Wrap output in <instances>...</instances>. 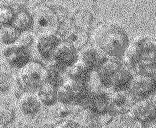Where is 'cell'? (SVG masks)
I'll return each instance as SVG.
<instances>
[{
	"instance_id": "603a6c76",
	"label": "cell",
	"mask_w": 156,
	"mask_h": 128,
	"mask_svg": "<svg viewBox=\"0 0 156 128\" xmlns=\"http://www.w3.org/2000/svg\"><path fill=\"white\" fill-rule=\"evenodd\" d=\"M16 13V9L11 6L0 5V28L12 26Z\"/></svg>"
},
{
	"instance_id": "3957f363",
	"label": "cell",
	"mask_w": 156,
	"mask_h": 128,
	"mask_svg": "<svg viewBox=\"0 0 156 128\" xmlns=\"http://www.w3.org/2000/svg\"><path fill=\"white\" fill-rule=\"evenodd\" d=\"M134 74L121 57L108 58L94 75L98 86L111 91H126Z\"/></svg>"
},
{
	"instance_id": "484cf974",
	"label": "cell",
	"mask_w": 156,
	"mask_h": 128,
	"mask_svg": "<svg viewBox=\"0 0 156 128\" xmlns=\"http://www.w3.org/2000/svg\"><path fill=\"white\" fill-rule=\"evenodd\" d=\"M155 73H156V69L155 70Z\"/></svg>"
},
{
	"instance_id": "44dd1931",
	"label": "cell",
	"mask_w": 156,
	"mask_h": 128,
	"mask_svg": "<svg viewBox=\"0 0 156 128\" xmlns=\"http://www.w3.org/2000/svg\"><path fill=\"white\" fill-rule=\"evenodd\" d=\"M20 33L13 27L0 28V46H8L18 42Z\"/></svg>"
},
{
	"instance_id": "5b68a950",
	"label": "cell",
	"mask_w": 156,
	"mask_h": 128,
	"mask_svg": "<svg viewBox=\"0 0 156 128\" xmlns=\"http://www.w3.org/2000/svg\"><path fill=\"white\" fill-rule=\"evenodd\" d=\"M92 88L90 84L80 83L67 78L58 88V103L71 107H83Z\"/></svg>"
},
{
	"instance_id": "9c48e42d",
	"label": "cell",
	"mask_w": 156,
	"mask_h": 128,
	"mask_svg": "<svg viewBox=\"0 0 156 128\" xmlns=\"http://www.w3.org/2000/svg\"><path fill=\"white\" fill-rule=\"evenodd\" d=\"M83 109L101 117L108 115L111 111V91L98 86L92 88Z\"/></svg>"
},
{
	"instance_id": "277c9868",
	"label": "cell",
	"mask_w": 156,
	"mask_h": 128,
	"mask_svg": "<svg viewBox=\"0 0 156 128\" xmlns=\"http://www.w3.org/2000/svg\"><path fill=\"white\" fill-rule=\"evenodd\" d=\"M33 51L20 42L0 48V61L8 70L18 71L32 61Z\"/></svg>"
},
{
	"instance_id": "5bb4252c",
	"label": "cell",
	"mask_w": 156,
	"mask_h": 128,
	"mask_svg": "<svg viewBox=\"0 0 156 128\" xmlns=\"http://www.w3.org/2000/svg\"><path fill=\"white\" fill-rule=\"evenodd\" d=\"M67 78V71L53 61L47 62L44 65V83L58 88Z\"/></svg>"
},
{
	"instance_id": "2e32d148",
	"label": "cell",
	"mask_w": 156,
	"mask_h": 128,
	"mask_svg": "<svg viewBox=\"0 0 156 128\" xmlns=\"http://www.w3.org/2000/svg\"><path fill=\"white\" fill-rule=\"evenodd\" d=\"M16 16L12 27L20 34L30 32L34 28V14L24 8L16 9Z\"/></svg>"
},
{
	"instance_id": "6da1fadb",
	"label": "cell",
	"mask_w": 156,
	"mask_h": 128,
	"mask_svg": "<svg viewBox=\"0 0 156 128\" xmlns=\"http://www.w3.org/2000/svg\"><path fill=\"white\" fill-rule=\"evenodd\" d=\"M127 27L121 22L108 21L98 24L90 34L91 43L108 58H121L131 40Z\"/></svg>"
},
{
	"instance_id": "9a60e30c",
	"label": "cell",
	"mask_w": 156,
	"mask_h": 128,
	"mask_svg": "<svg viewBox=\"0 0 156 128\" xmlns=\"http://www.w3.org/2000/svg\"><path fill=\"white\" fill-rule=\"evenodd\" d=\"M104 128H140L141 125L130 114L107 115V119L103 120Z\"/></svg>"
},
{
	"instance_id": "ffe728a7",
	"label": "cell",
	"mask_w": 156,
	"mask_h": 128,
	"mask_svg": "<svg viewBox=\"0 0 156 128\" xmlns=\"http://www.w3.org/2000/svg\"><path fill=\"white\" fill-rule=\"evenodd\" d=\"M83 128H104L102 117L83 109L80 117L78 118Z\"/></svg>"
},
{
	"instance_id": "7c38bea8",
	"label": "cell",
	"mask_w": 156,
	"mask_h": 128,
	"mask_svg": "<svg viewBox=\"0 0 156 128\" xmlns=\"http://www.w3.org/2000/svg\"><path fill=\"white\" fill-rule=\"evenodd\" d=\"M108 57L92 43L84 45L80 48L79 61L94 73L105 63Z\"/></svg>"
},
{
	"instance_id": "7a4b0ae2",
	"label": "cell",
	"mask_w": 156,
	"mask_h": 128,
	"mask_svg": "<svg viewBox=\"0 0 156 128\" xmlns=\"http://www.w3.org/2000/svg\"><path fill=\"white\" fill-rule=\"evenodd\" d=\"M122 60L134 73L155 71L156 37L141 34L131 38Z\"/></svg>"
},
{
	"instance_id": "cb8c5ba5",
	"label": "cell",
	"mask_w": 156,
	"mask_h": 128,
	"mask_svg": "<svg viewBox=\"0 0 156 128\" xmlns=\"http://www.w3.org/2000/svg\"><path fill=\"white\" fill-rule=\"evenodd\" d=\"M57 128H83L79 119L71 117L61 121L57 124Z\"/></svg>"
},
{
	"instance_id": "52a82bcc",
	"label": "cell",
	"mask_w": 156,
	"mask_h": 128,
	"mask_svg": "<svg viewBox=\"0 0 156 128\" xmlns=\"http://www.w3.org/2000/svg\"><path fill=\"white\" fill-rule=\"evenodd\" d=\"M127 91L135 102L145 99L156 94L155 71L135 73Z\"/></svg>"
},
{
	"instance_id": "8fae6325",
	"label": "cell",
	"mask_w": 156,
	"mask_h": 128,
	"mask_svg": "<svg viewBox=\"0 0 156 128\" xmlns=\"http://www.w3.org/2000/svg\"><path fill=\"white\" fill-rule=\"evenodd\" d=\"M80 48L73 42L61 41L51 61L64 70H67L79 60Z\"/></svg>"
},
{
	"instance_id": "7402d4cb",
	"label": "cell",
	"mask_w": 156,
	"mask_h": 128,
	"mask_svg": "<svg viewBox=\"0 0 156 128\" xmlns=\"http://www.w3.org/2000/svg\"><path fill=\"white\" fill-rule=\"evenodd\" d=\"M15 75L7 70H0V95L8 94L14 84Z\"/></svg>"
},
{
	"instance_id": "30bf717a",
	"label": "cell",
	"mask_w": 156,
	"mask_h": 128,
	"mask_svg": "<svg viewBox=\"0 0 156 128\" xmlns=\"http://www.w3.org/2000/svg\"><path fill=\"white\" fill-rule=\"evenodd\" d=\"M129 114L141 126L156 122V94L135 102Z\"/></svg>"
},
{
	"instance_id": "4fadbf2b",
	"label": "cell",
	"mask_w": 156,
	"mask_h": 128,
	"mask_svg": "<svg viewBox=\"0 0 156 128\" xmlns=\"http://www.w3.org/2000/svg\"><path fill=\"white\" fill-rule=\"evenodd\" d=\"M14 104L18 112L25 117L37 116L43 107L35 92H24Z\"/></svg>"
},
{
	"instance_id": "ba28073f",
	"label": "cell",
	"mask_w": 156,
	"mask_h": 128,
	"mask_svg": "<svg viewBox=\"0 0 156 128\" xmlns=\"http://www.w3.org/2000/svg\"><path fill=\"white\" fill-rule=\"evenodd\" d=\"M61 42V38L57 31L38 32L36 35L33 52L42 61H50Z\"/></svg>"
},
{
	"instance_id": "e0dca14e",
	"label": "cell",
	"mask_w": 156,
	"mask_h": 128,
	"mask_svg": "<svg viewBox=\"0 0 156 128\" xmlns=\"http://www.w3.org/2000/svg\"><path fill=\"white\" fill-rule=\"evenodd\" d=\"M93 72L79 60L67 70V78L80 83L90 84Z\"/></svg>"
},
{
	"instance_id": "d4e9b609",
	"label": "cell",
	"mask_w": 156,
	"mask_h": 128,
	"mask_svg": "<svg viewBox=\"0 0 156 128\" xmlns=\"http://www.w3.org/2000/svg\"><path fill=\"white\" fill-rule=\"evenodd\" d=\"M0 128H10L9 127H1Z\"/></svg>"
},
{
	"instance_id": "d6986e66",
	"label": "cell",
	"mask_w": 156,
	"mask_h": 128,
	"mask_svg": "<svg viewBox=\"0 0 156 128\" xmlns=\"http://www.w3.org/2000/svg\"><path fill=\"white\" fill-rule=\"evenodd\" d=\"M16 107L10 103H4L0 105V127H9L14 123L17 114Z\"/></svg>"
},
{
	"instance_id": "8992f818",
	"label": "cell",
	"mask_w": 156,
	"mask_h": 128,
	"mask_svg": "<svg viewBox=\"0 0 156 128\" xmlns=\"http://www.w3.org/2000/svg\"><path fill=\"white\" fill-rule=\"evenodd\" d=\"M44 65L32 60L17 71L15 82L24 92H36L44 82Z\"/></svg>"
},
{
	"instance_id": "ac0fdd59",
	"label": "cell",
	"mask_w": 156,
	"mask_h": 128,
	"mask_svg": "<svg viewBox=\"0 0 156 128\" xmlns=\"http://www.w3.org/2000/svg\"><path fill=\"white\" fill-rule=\"evenodd\" d=\"M43 107H51L58 103V88L44 83L35 92Z\"/></svg>"
}]
</instances>
